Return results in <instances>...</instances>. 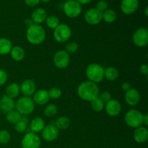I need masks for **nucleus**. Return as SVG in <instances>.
I'll return each instance as SVG.
<instances>
[{
  "mask_svg": "<svg viewBox=\"0 0 148 148\" xmlns=\"http://www.w3.org/2000/svg\"><path fill=\"white\" fill-rule=\"evenodd\" d=\"M99 93V88L97 86L96 83L85 81L82 82L78 86L77 94L81 99L85 101H91L96 98Z\"/></svg>",
  "mask_w": 148,
  "mask_h": 148,
  "instance_id": "1",
  "label": "nucleus"
},
{
  "mask_svg": "<svg viewBox=\"0 0 148 148\" xmlns=\"http://www.w3.org/2000/svg\"><path fill=\"white\" fill-rule=\"evenodd\" d=\"M26 37L31 44H40L46 38V31L40 25L33 24L27 28Z\"/></svg>",
  "mask_w": 148,
  "mask_h": 148,
  "instance_id": "2",
  "label": "nucleus"
},
{
  "mask_svg": "<svg viewBox=\"0 0 148 148\" xmlns=\"http://www.w3.org/2000/svg\"><path fill=\"white\" fill-rule=\"evenodd\" d=\"M86 76L89 81L97 83L104 78V69L98 64H91L86 69Z\"/></svg>",
  "mask_w": 148,
  "mask_h": 148,
  "instance_id": "3",
  "label": "nucleus"
},
{
  "mask_svg": "<svg viewBox=\"0 0 148 148\" xmlns=\"http://www.w3.org/2000/svg\"><path fill=\"white\" fill-rule=\"evenodd\" d=\"M15 107L21 115L26 116L30 114L34 111L35 103L30 97L23 96L17 101Z\"/></svg>",
  "mask_w": 148,
  "mask_h": 148,
  "instance_id": "4",
  "label": "nucleus"
},
{
  "mask_svg": "<svg viewBox=\"0 0 148 148\" xmlns=\"http://www.w3.org/2000/svg\"><path fill=\"white\" fill-rule=\"evenodd\" d=\"M143 114L137 110L132 109L125 115V121L132 128H138L143 124Z\"/></svg>",
  "mask_w": 148,
  "mask_h": 148,
  "instance_id": "5",
  "label": "nucleus"
},
{
  "mask_svg": "<svg viewBox=\"0 0 148 148\" xmlns=\"http://www.w3.org/2000/svg\"><path fill=\"white\" fill-rule=\"evenodd\" d=\"M63 10L67 17L75 18L82 12V6L76 0H68L64 4Z\"/></svg>",
  "mask_w": 148,
  "mask_h": 148,
  "instance_id": "6",
  "label": "nucleus"
},
{
  "mask_svg": "<svg viewBox=\"0 0 148 148\" xmlns=\"http://www.w3.org/2000/svg\"><path fill=\"white\" fill-rule=\"evenodd\" d=\"M72 36L71 28L65 24H59L58 27L54 29L53 37L59 43H64L70 38Z\"/></svg>",
  "mask_w": 148,
  "mask_h": 148,
  "instance_id": "7",
  "label": "nucleus"
},
{
  "mask_svg": "<svg viewBox=\"0 0 148 148\" xmlns=\"http://www.w3.org/2000/svg\"><path fill=\"white\" fill-rule=\"evenodd\" d=\"M133 42L138 47H145L148 44V30L146 27H140L133 34Z\"/></svg>",
  "mask_w": 148,
  "mask_h": 148,
  "instance_id": "8",
  "label": "nucleus"
},
{
  "mask_svg": "<svg viewBox=\"0 0 148 148\" xmlns=\"http://www.w3.org/2000/svg\"><path fill=\"white\" fill-rule=\"evenodd\" d=\"M41 144L38 136L33 132L27 133L22 140L23 148H39Z\"/></svg>",
  "mask_w": 148,
  "mask_h": 148,
  "instance_id": "9",
  "label": "nucleus"
},
{
  "mask_svg": "<svg viewBox=\"0 0 148 148\" xmlns=\"http://www.w3.org/2000/svg\"><path fill=\"white\" fill-rule=\"evenodd\" d=\"M69 54L66 51H58L53 56V63L59 69H64L69 64Z\"/></svg>",
  "mask_w": 148,
  "mask_h": 148,
  "instance_id": "10",
  "label": "nucleus"
},
{
  "mask_svg": "<svg viewBox=\"0 0 148 148\" xmlns=\"http://www.w3.org/2000/svg\"><path fill=\"white\" fill-rule=\"evenodd\" d=\"M85 20L90 25L99 24L103 20V12L96 8L90 9L85 13Z\"/></svg>",
  "mask_w": 148,
  "mask_h": 148,
  "instance_id": "11",
  "label": "nucleus"
},
{
  "mask_svg": "<svg viewBox=\"0 0 148 148\" xmlns=\"http://www.w3.org/2000/svg\"><path fill=\"white\" fill-rule=\"evenodd\" d=\"M59 130L53 124H49L42 130V137L47 142H53L59 137Z\"/></svg>",
  "mask_w": 148,
  "mask_h": 148,
  "instance_id": "12",
  "label": "nucleus"
},
{
  "mask_svg": "<svg viewBox=\"0 0 148 148\" xmlns=\"http://www.w3.org/2000/svg\"><path fill=\"white\" fill-rule=\"evenodd\" d=\"M139 7V0H122L121 9L123 13L132 14L135 12Z\"/></svg>",
  "mask_w": 148,
  "mask_h": 148,
  "instance_id": "13",
  "label": "nucleus"
},
{
  "mask_svg": "<svg viewBox=\"0 0 148 148\" xmlns=\"http://www.w3.org/2000/svg\"><path fill=\"white\" fill-rule=\"evenodd\" d=\"M106 111L111 116H117L121 111V106L118 101L110 100L106 104Z\"/></svg>",
  "mask_w": 148,
  "mask_h": 148,
  "instance_id": "14",
  "label": "nucleus"
},
{
  "mask_svg": "<svg viewBox=\"0 0 148 148\" xmlns=\"http://www.w3.org/2000/svg\"><path fill=\"white\" fill-rule=\"evenodd\" d=\"M125 100L126 102L131 106H137L140 101V92L134 88H130L126 92Z\"/></svg>",
  "mask_w": 148,
  "mask_h": 148,
  "instance_id": "15",
  "label": "nucleus"
},
{
  "mask_svg": "<svg viewBox=\"0 0 148 148\" xmlns=\"http://www.w3.org/2000/svg\"><path fill=\"white\" fill-rule=\"evenodd\" d=\"M15 107V102L14 99L4 95L0 99V111L4 114H7Z\"/></svg>",
  "mask_w": 148,
  "mask_h": 148,
  "instance_id": "16",
  "label": "nucleus"
},
{
  "mask_svg": "<svg viewBox=\"0 0 148 148\" xmlns=\"http://www.w3.org/2000/svg\"><path fill=\"white\" fill-rule=\"evenodd\" d=\"M20 88L21 92L23 95H25V96L30 97L36 92V84L32 79H30L23 81L21 84V87Z\"/></svg>",
  "mask_w": 148,
  "mask_h": 148,
  "instance_id": "17",
  "label": "nucleus"
},
{
  "mask_svg": "<svg viewBox=\"0 0 148 148\" xmlns=\"http://www.w3.org/2000/svg\"><path fill=\"white\" fill-rule=\"evenodd\" d=\"M50 100L49 92L46 90H39L36 91L33 94V99L35 103L38 105H44L46 104Z\"/></svg>",
  "mask_w": 148,
  "mask_h": 148,
  "instance_id": "18",
  "label": "nucleus"
},
{
  "mask_svg": "<svg viewBox=\"0 0 148 148\" xmlns=\"http://www.w3.org/2000/svg\"><path fill=\"white\" fill-rule=\"evenodd\" d=\"M32 20L35 24L40 25L46 20L47 17V12L43 8H38L32 13Z\"/></svg>",
  "mask_w": 148,
  "mask_h": 148,
  "instance_id": "19",
  "label": "nucleus"
},
{
  "mask_svg": "<svg viewBox=\"0 0 148 148\" xmlns=\"http://www.w3.org/2000/svg\"><path fill=\"white\" fill-rule=\"evenodd\" d=\"M134 139L137 143H144L148 139V131L145 127H140L136 128L134 133Z\"/></svg>",
  "mask_w": 148,
  "mask_h": 148,
  "instance_id": "20",
  "label": "nucleus"
},
{
  "mask_svg": "<svg viewBox=\"0 0 148 148\" xmlns=\"http://www.w3.org/2000/svg\"><path fill=\"white\" fill-rule=\"evenodd\" d=\"M12 49V43L10 39L6 38H0V54H8L10 53Z\"/></svg>",
  "mask_w": 148,
  "mask_h": 148,
  "instance_id": "21",
  "label": "nucleus"
},
{
  "mask_svg": "<svg viewBox=\"0 0 148 148\" xmlns=\"http://www.w3.org/2000/svg\"><path fill=\"white\" fill-rule=\"evenodd\" d=\"M30 130H31V132L37 133L40 132L43 128L45 127V123L43 119L40 118V117H37V118L34 119L33 121L30 123Z\"/></svg>",
  "mask_w": 148,
  "mask_h": 148,
  "instance_id": "22",
  "label": "nucleus"
},
{
  "mask_svg": "<svg viewBox=\"0 0 148 148\" xmlns=\"http://www.w3.org/2000/svg\"><path fill=\"white\" fill-rule=\"evenodd\" d=\"M20 88L18 84L17 83H12L8 85L6 89V95H7L10 98L14 99V98L17 97L20 94Z\"/></svg>",
  "mask_w": 148,
  "mask_h": 148,
  "instance_id": "23",
  "label": "nucleus"
},
{
  "mask_svg": "<svg viewBox=\"0 0 148 148\" xmlns=\"http://www.w3.org/2000/svg\"><path fill=\"white\" fill-rule=\"evenodd\" d=\"M10 53H11L12 58L14 61H17V62L23 60V58L25 57L24 49L18 46H16L14 47H13L11 51H10Z\"/></svg>",
  "mask_w": 148,
  "mask_h": 148,
  "instance_id": "24",
  "label": "nucleus"
},
{
  "mask_svg": "<svg viewBox=\"0 0 148 148\" xmlns=\"http://www.w3.org/2000/svg\"><path fill=\"white\" fill-rule=\"evenodd\" d=\"M119 77V72L115 67L110 66L104 69V77L109 81H114Z\"/></svg>",
  "mask_w": 148,
  "mask_h": 148,
  "instance_id": "25",
  "label": "nucleus"
},
{
  "mask_svg": "<svg viewBox=\"0 0 148 148\" xmlns=\"http://www.w3.org/2000/svg\"><path fill=\"white\" fill-rule=\"evenodd\" d=\"M21 114L17 111V110H12L8 112L6 115V119L7 121L11 124H14L18 122L21 119Z\"/></svg>",
  "mask_w": 148,
  "mask_h": 148,
  "instance_id": "26",
  "label": "nucleus"
},
{
  "mask_svg": "<svg viewBox=\"0 0 148 148\" xmlns=\"http://www.w3.org/2000/svg\"><path fill=\"white\" fill-rule=\"evenodd\" d=\"M116 19V14L115 12L110 9H107L103 12V20L108 23H114Z\"/></svg>",
  "mask_w": 148,
  "mask_h": 148,
  "instance_id": "27",
  "label": "nucleus"
},
{
  "mask_svg": "<svg viewBox=\"0 0 148 148\" xmlns=\"http://www.w3.org/2000/svg\"><path fill=\"white\" fill-rule=\"evenodd\" d=\"M69 124H70V121H69V119L66 116H62L59 117L56 120L55 126H56V127L58 130H63L67 129L69 127Z\"/></svg>",
  "mask_w": 148,
  "mask_h": 148,
  "instance_id": "28",
  "label": "nucleus"
},
{
  "mask_svg": "<svg viewBox=\"0 0 148 148\" xmlns=\"http://www.w3.org/2000/svg\"><path fill=\"white\" fill-rule=\"evenodd\" d=\"M27 123H28V119L26 117L22 116L21 119L15 124V130L17 132H24L27 127Z\"/></svg>",
  "mask_w": 148,
  "mask_h": 148,
  "instance_id": "29",
  "label": "nucleus"
},
{
  "mask_svg": "<svg viewBox=\"0 0 148 148\" xmlns=\"http://www.w3.org/2000/svg\"><path fill=\"white\" fill-rule=\"evenodd\" d=\"M46 23L48 27L51 29L54 30L56 27H58L59 25V20L57 17L54 15H51L46 17Z\"/></svg>",
  "mask_w": 148,
  "mask_h": 148,
  "instance_id": "30",
  "label": "nucleus"
},
{
  "mask_svg": "<svg viewBox=\"0 0 148 148\" xmlns=\"http://www.w3.org/2000/svg\"><path fill=\"white\" fill-rule=\"evenodd\" d=\"M91 107L93 111L96 112H100L102 111L104 108V103L101 100V98L97 97L94 100L91 101Z\"/></svg>",
  "mask_w": 148,
  "mask_h": 148,
  "instance_id": "31",
  "label": "nucleus"
},
{
  "mask_svg": "<svg viewBox=\"0 0 148 148\" xmlns=\"http://www.w3.org/2000/svg\"><path fill=\"white\" fill-rule=\"evenodd\" d=\"M57 114V107L53 104H49L44 110V114L47 117L54 116Z\"/></svg>",
  "mask_w": 148,
  "mask_h": 148,
  "instance_id": "32",
  "label": "nucleus"
},
{
  "mask_svg": "<svg viewBox=\"0 0 148 148\" xmlns=\"http://www.w3.org/2000/svg\"><path fill=\"white\" fill-rule=\"evenodd\" d=\"M48 92H49V98L53 100L58 99L62 95V90L57 88H52L50 90L48 91Z\"/></svg>",
  "mask_w": 148,
  "mask_h": 148,
  "instance_id": "33",
  "label": "nucleus"
},
{
  "mask_svg": "<svg viewBox=\"0 0 148 148\" xmlns=\"http://www.w3.org/2000/svg\"><path fill=\"white\" fill-rule=\"evenodd\" d=\"M10 140V134L7 130H1L0 131V143L1 144H7Z\"/></svg>",
  "mask_w": 148,
  "mask_h": 148,
  "instance_id": "34",
  "label": "nucleus"
},
{
  "mask_svg": "<svg viewBox=\"0 0 148 148\" xmlns=\"http://www.w3.org/2000/svg\"><path fill=\"white\" fill-rule=\"evenodd\" d=\"M78 45L75 42H70L66 46V51L68 53H73L77 51Z\"/></svg>",
  "mask_w": 148,
  "mask_h": 148,
  "instance_id": "35",
  "label": "nucleus"
},
{
  "mask_svg": "<svg viewBox=\"0 0 148 148\" xmlns=\"http://www.w3.org/2000/svg\"><path fill=\"white\" fill-rule=\"evenodd\" d=\"M108 3H107L105 0H101V1H98V4H97L96 9L98 10H99L100 12H103L104 11H106V10L108 9Z\"/></svg>",
  "mask_w": 148,
  "mask_h": 148,
  "instance_id": "36",
  "label": "nucleus"
},
{
  "mask_svg": "<svg viewBox=\"0 0 148 148\" xmlns=\"http://www.w3.org/2000/svg\"><path fill=\"white\" fill-rule=\"evenodd\" d=\"M100 98H101V100L103 103H107L110 100H111V95L109 92H108V91H105V92L101 93Z\"/></svg>",
  "mask_w": 148,
  "mask_h": 148,
  "instance_id": "37",
  "label": "nucleus"
},
{
  "mask_svg": "<svg viewBox=\"0 0 148 148\" xmlns=\"http://www.w3.org/2000/svg\"><path fill=\"white\" fill-rule=\"evenodd\" d=\"M7 80V74L5 71L0 69V86L4 85Z\"/></svg>",
  "mask_w": 148,
  "mask_h": 148,
  "instance_id": "38",
  "label": "nucleus"
},
{
  "mask_svg": "<svg viewBox=\"0 0 148 148\" xmlns=\"http://www.w3.org/2000/svg\"><path fill=\"white\" fill-rule=\"evenodd\" d=\"M40 1V0H25V2L30 7H35L39 4Z\"/></svg>",
  "mask_w": 148,
  "mask_h": 148,
  "instance_id": "39",
  "label": "nucleus"
},
{
  "mask_svg": "<svg viewBox=\"0 0 148 148\" xmlns=\"http://www.w3.org/2000/svg\"><path fill=\"white\" fill-rule=\"evenodd\" d=\"M140 72L145 76H147L148 74V65L147 64H143L140 66Z\"/></svg>",
  "mask_w": 148,
  "mask_h": 148,
  "instance_id": "40",
  "label": "nucleus"
},
{
  "mask_svg": "<svg viewBox=\"0 0 148 148\" xmlns=\"http://www.w3.org/2000/svg\"><path fill=\"white\" fill-rule=\"evenodd\" d=\"M121 88H122L123 90L127 92V90H129L131 88V85H130V84L129 82H124L122 84V85H121Z\"/></svg>",
  "mask_w": 148,
  "mask_h": 148,
  "instance_id": "41",
  "label": "nucleus"
},
{
  "mask_svg": "<svg viewBox=\"0 0 148 148\" xmlns=\"http://www.w3.org/2000/svg\"><path fill=\"white\" fill-rule=\"evenodd\" d=\"M25 24L27 26V28H28V27H30L32 25H33V20H30V19H27V20L25 21Z\"/></svg>",
  "mask_w": 148,
  "mask_h": 148,
  "instance_id": "42",
  "label": "nucleus"
},
{
  "mask_svg": "<svg viewBox=\"0 0 148 148\" xmlns=\"http://www.w3.org/2000/svg\"><path fill=\"white\" fill-rule=\"evenodd\" d=\"M143 124L147 126L148 124V116L147 114H143Z\"/></svg>",
  "mask_w": 148,
  "mask_h": 148,
  "instance_id": "43",
  "label": "nucleus"
},
{
  "mask_svg": "<svg viewBox=\"0 0 148 148\" xmlns=\"http://www.w3.org/2000/svg\"><path fill=\"white\" fill-rule=\"evenodd\" d=\"M80 4H88L89 2H90L92 0H76Z\"/></svg>",
  "mask_w": 148,
  "mask_h": 148,
  "instance_id": "44",
  "label": "nucleus"
},
{
  "mask_svg": "<svg viewBox=\"0 0 148 148\" xmlns=\"http://www.w3.org/2000/svg\"><path fill=\"white\" fill-rule=\"evenodd\" d=\"M147 7H146V8H145V16H146V17H147V15H148V14H147Z\"/></svg>",
  "mask_w": 148,
  "mask_h": 148,
  "instance_id": "45",
  "label": "nucleus"
},
{
  "mask_svg": "<svg viewBox=\"0 0 148 148\" xmlns=\"http://www.w3.org/2000/svg\"><path fill=\"white\" fill-rule=\"evenodd\" d=\"M42 2H44V3H48L49 1H50V0H40Z\"/></svg>",
  "mask_w": 148,
  "mask_h": 148,
  "instance_id": "46",
  "label": "nucleus"
},
{
  "mask_svg": "<svg viewBox=\"0 0 148 148\" xmlns=\"http://www.w3.org/2000/svg\"><path fill=\"white\" fill-rule=\"evenodd\" d=\"M64 1H68V0H64Z\"/></svg>",
  "mask_w": 148,
  "mask_h": 148,
  "instance_id": "47",
  "label": "nucleus"
}]
</instances>
